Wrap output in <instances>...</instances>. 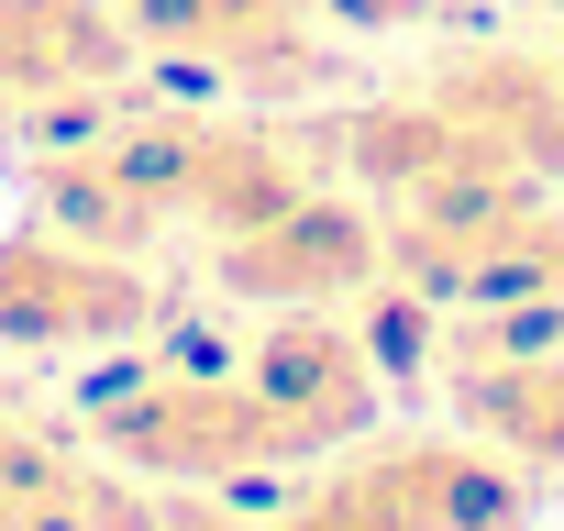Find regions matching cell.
Returning a JSON list of instances; mask_svg holds the SVG:
<instances>
[{
  "instance_id": "3957f363",
  "label": "cell",
  "mask_w": 564,
  "mask_h": 531,
  "mask_svg": "<svg viewBox=\"0 0 564 531\" xmlns=\"http://www.w3.org/2000/svg\"><path fill=\"white\" fill-rule=\"evenodd\" d=\"M122 67V23L100 0H0V122H34L45 100Z\"/></svg>"
},
{
  "instance_id": "7a4b0ae2",
  "label": "cell",
  "mask_w": 564,
  "mask_h": 531,
  "mask_svg": "<svg viewBox=\"0 0 564 531\" xmlns=\"http://www.w3.org/2000/svg\"><path fill=\"white\" fill-rule=\"evenodd\" d=\"M144 322V278H122L111 254H89L78 232H23L0 243V344H34V355H67V344H111Z\"/></svg>"
},
{
  "instance_id": "6da1fadb",
  "label": "cell",
  "mask_w": 564,
  "mask_h": 531,
  "mask_svg": "<svg viewBox=\"0 0 564 531\" xmlns=\"http://www.w3.org/2000/svg\"><path fill=\"white\" fill-rule=\"evenodd\" d=\"M221 278L265 311H311V300H355L377 278V221L355 199H276L265 221L221 232Z\"/></svg>"
}]
</instances>
